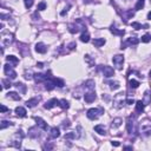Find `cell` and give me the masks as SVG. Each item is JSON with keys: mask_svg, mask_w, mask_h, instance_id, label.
Here are the masks:
<instances>
[{"mask_svg": "<svg viewBox=\"0 0 151 151\" xmlns=\"http://www.w3.org/2000/svg\"><path fill=\"white\" fill-rule=\"evenodd\" d=\"M112 62H113L114 66H116L118 70H120L122 66H123V63H124V57L122 56V54H116V56H113V58H112Z\"/></svg>", "mask_w": 151, "mask_h": 151, "instance_id": "6da1fadb", "label": "cell"}, {"mask_svg": "<svg viewBox=\"0 0 151 151\" xmlns=\"http://www.w3.org/2000/svg\"><path fill=\"white\" fill-rule=\"evenodd\" d=\"M22 137H24L22 131H18V132L14 135V137H13V141H12L11 144H12L13 146H16V148H19V146H20V142H21Z\"/></svg>", "mask_w": 151, "mask_h": 151, "instance_id": "7a4b0ae2", "label": "cell"}, {"mask_svg": "<svg viewBox=\"0 0 151 151\" xmlns=\"http://www.w3.org/2000/svg\"><path fill=\"white\" fill-rule=\"evenodd\" d=\"M4 71H5V74L8 76V78H11V79L17 78V72L11 67V65H8V64L5 65V66H4Z\"/></svg>", "mask_w": 151, "mask_h": 151, "instance_id": "3957f363", "label": "cell"}, {"mask_svg": "<svg viewBox=\"0 0 151 151\" xmlns=\"http://www.w3.org/2000/svg\"><path fill=\"white\" fill-rule=\"evenodd\" d=\"M99 112H102V110H98V109H90L89 111H87V117L90 119H97L98 116L100 113Z\"/></svg>", "mask_w": 151, "mask_h": 151, "instance_id": "277c9868", "label": "cell"}, {"mask_svg": "<svg viewBox=\"0 0 151 151\" xmlns=\"http://www.w3.org/2000/svg\"><path fill=\"white\" fill-rule=\"evenodd\" d=\"M103 74H104V77L110 78V77H112V76H114V70L111 66H104V68H103Z\"/></svg>", "mask_w": 151, "mask_h": 151, "instance_id": "5b68a950", "label": "cell"}, {"mask_svg": "<svg viewBox=\"0 0 151 151\" xmlns=\"http://www.w3.org/2000/svg\"><path fill=\"white\" fill-rule=\"evenodd\" d=\"M28 136L32 137V138H38L40 136V132H39V127L38 126H33L31 129L28 130Z\"/></svg>", "mask_w": 151, "mask_h": 151, "instance_id": "8992f818", "label": "cell"}, {"mask_svg": "<svg viewBox=\"0 0 151 151\" xmlns=\"http://www.w3.org/2000/svg\"><path fill=\"white\" fill-rule=\"evenodd\" d=\"M56 105H59V100L56 98H53V99H50L49 102H46V104L44 105V108L47 109V110H50V109H52L54 108Z\"/></svg>", "mask_w": 151, "mask_h": 151, "instance_id": "52a82bcc", "label": "cell"}, {"mask_svg": "<svg viewBox=\"0 0 151 151\" xmlns=\"http://www.w3.org/2000/svg\"><path fill=\"white\" fill-rule=\"evenodd\" d=\"M84 99H85V102L86 103H92L95 102V99H96V93L92 92V91H90V92L85 93L84 95Z\"/></svg>", "mask_w": 151, "mask_h": 151, "instance_id": "ba28073f", "label": "cell"}, {"mask_svg": "<svg viewBox=\"0 0 151 151\" xmlns=\"http://www.w3.org/2000/svg\"><path fill=\"white\" fill-rule=\"evenodd\" d=\"M59 136H60V132H59L58 127H52V129H51V131H50L49 138L50 139H56V138H58Z\"/></svg>", "mask_w": 151, "mask_h": 151, "instance_id": "9c48e42d", "label": "cell"}, {"mask_svg": "<svg viewBox=\"0 0 151 151\" xmlns=\"http://www.w3.org/2000/svg\"><path fill=\"white\" fill-rule=\"evenodd\" d=\"M34 119H36V122H37V124H38V126H39L40 129H41V130H47V123L45 122V120L41 119L40 117H36Z\"/></svg>", "mask_w": 151, "mask_h": 151, "instance_id": "30bf717a", "label": "cell"}, {"mask_svg": "<svg viewBox=\"0 0 151 151\" xmlns=\"http://www.w3.org/2000/svg\"><path fill=\"white\" fill-rule=\"evenodd\" d=\"M143 103H144V105H149L151 103V92L149 91V90H146L144 92V96H143Z\"/></svg>", "mask_w": 151, "mask_h": 151, "instance_id": "8fae6325", "label": "cell"}, {"mask_svg": "<svg viewBox=\"0 0 151 151\" xmlns=\"http://www.w3.org/2000/svg\"><path fill=\"white\" fill-rule=\"evenodd\" d=\"M54 86H56V83H54V80H53V79L45 80V89H46V90L51 91V90L54 89Z\"/></svg>", "mask_w": 151, "mask_h": 151, "instance_id": "7c38bea8", "label": "cell"}, {"mask_svg": "<svg viewBox=\"0 0 151 151\" xmlns=\"http://www.w3.org/2000/svg\"><path fill=\"white\" fill-rule=\"evenodd\" d=\"M46 50H47L46 45L43 44V43H38L37 45H36V51H37L38 53H45L46 52Z\"/></svg>", "mask_w": 151, "mask_h": 151, "instance_id": "4fadbf2b", "label": "cell"}, {"mask_svg": "<svg viewBox=\"0 0 151 151\" xmlns=\"http://www.w3.org/2000/svg\"><path fill=\"white\" fill-rule=\"evenodd\" d=\"M33 78L37 83H41V82H45L47 77L46 76H44L43 73H36V74H33Z\"/></svg>", "mask_w": 151, "mask_h": 151, "instance_id": "5bb4252c", "label": "cell"}, {"mask_svg": "<svg viewBox=\"0 0 151 151\" xmlns=\"http://www.w3.org/2000/svg\"><path fill=\"white\" fill-rule=\"evenodd\" d=\"M16 113H17V116H19V117H25L27 112H26L25 108H22V106H18V108H16Z\"/></svg>", "mask_w": 151, "mask_h": 151, "instance_id": "9a60e30c", "label": "cell"}, {"mask_svg": "<svg viewBox=\"0 0 151 151\" xmlns=\"http://www.w3.org/2000/svg\"><path fill=\"white\" fill-rule=\"evenodd\" d=\"M38 102H39V98L28 99L27 102H26V106H28V108H34V106L38 104Z\"/></svg>", "mask_w": 151, "mask_h": 151, "instance_id": "2e32d148", "label": "cell"}, {"mask_svg": "<svg viewBox=\"0 0 151 151\" xmlns=\"http://www.w3.org/2000/svg\"><path fill=\"white\" fill-rule=\"evenodd\" d=\"M104 44H105L104 38H97V39L93 40V45H95L96 47H100V46H103Z\"/></svg>", "mask_w": 151, "mask_h": 151, "instance_id": "e0dca14e", "label": "cell"}, {"mask_svg": "<svg viewBox=\"0 0 151 151\" xmlns=\"http://www.w3.org/2000/svg\"><path fill=\"white\" fill-rule=\"evenodd\" d=\"M95 131L96 132H98L99 135H105V133H106V130H105L104 125H96Z\"/></svg>", "mask_w": 151, "mask_h": 151, "instance_id": "ac0fdd59", "label": "cell"}, {"mask_svg": "<svg viewBox=\"0 0 151 151\" xmlns=\"http://www.w3.org/2000/svg\"><path fill=\"white\" fill-rule=\"evenodd\" d=\"M144 103L142 100H138V102L136 103V111L137 112H143L144 111Z\"/></svg>", "mask_w": 151, "mask_h": 151, "instance_id": "d6986e66", "label": "cell"}, {"mask_svg": "<svg viewBox=\"0 0 151 151\" xmlns=\"http://www.w3.org/2000/svg\"><path fill=\"white\" fill-rule=\"evenodd\" d=\"M7 98H11L13 100H20V96L17 92H8L7 93Z\"/></svg>", "mask_w": 151, "mask_h": 151, "instance_id": "ffe728a7", "label": "cell"}, {"mask_svg": "<svg viewBox=\"0 0 151 151\" xmlns=\"http://www.w3.org/2000/svg\"><path fill=\"white\" fill-rule=\"evenodd\" d=\"M123 123V119L122 118H114L113 122H112V127H119Z\"/></svg>", "mask_w": 151, "mask_h": 151, "instance_id": "44dd1931", "label": "cell"}, {"mask_svg": "<svg viewBox=\"0 0 151 151\" xmlns=\"http://www.w3.org/2000/svg\"><path fill=\"white\" fill-rule=\"evenodd\" d=\"M80 40L83 41V43H89L90 41V34L87 32H84L82 36H80Z\"/></svg>", "mask_w": 151, "mask_h": 151, "instance_id": "7402d4cb", "label": "cell"}, {"mask_svg": "<svg viewBox=\"0 0 151 151\" xmlns=\"http://www.w3.org/2000/svg\"><path fill=\"white\" fill-rule=\"evenodd\" d=\"M59 106L62 109H68L70 108V104L66 99H62V100H59Z\"/></svg>", "mask_w": 151, "mask_h": 151, "instance_id": "603a6c76", "label": "cell"}, {"mask_svg": "<svg viewBox=\"0 0 151 151\" xmlns=\"http://www.w3.org/2000/svg\"><path fill=\"white\" fill-rule=\"evenodd\" d=\"M6 59L8 63H12V64H14V65H17L19 63V59L14 56H8V57H6Z\"/></svg>", "mask_w": 151, "mask_h": 151, "instance_id": "cb8c5ba5", "label": "cell"}, {"mask_svg": "<svg viewBox=\"0 0 151 151\" xmlns=\"http://www.w3.org/2000/svg\"><path fill=\"white\" fill-rule=\"evenodd\" d=\"M138 43H139V40L135 37H131L130 39H127V41H126V44H129V45H137Z\"/></svg>", "mask_w": 151, "mask_h": 151, "instance_id": "d4e9b609", "label": "cell"}, {"mask_svg": "<svg viewBox=\"0 0 151 151\" xmlns=\"http://www.w3.org/2000/svg\"><path fill=\"white\" fill-rule=\"evenodd\" d=\"M110 31H111L113 34H117V36H124V33H125V31H124V30L119 31V30H117V28H114V27L110 28Z\"/></svg>", "mask_w": 151, "mask_h": 151, "instance_id": "484cf974", "label": "cell"}, {"mask_svg": "<svg viewBox=\"0 0 151 151\" xmlns=\"http://www.w3.org/2000/svg\"><path fill=\"white\" fill-rule=\"evenodd\" d=\"M11 125H12V123H11V122H7V120H3V122H1V124H0V129L4 130V129H6V127L11 126Z\"/></svg>", "mask_w": 151, "mask_h": 151, "instance_id": "4316f807", "label": "cell"}, {"mask_svg": "<svg viewBox=\"0 0 151 151\" xmlns=\"http://www.w3.org/2000/svg\"><path fill=\"white\" fill-rule=\"evenodd\" d=\"M129 84H130V86L133 87V89H136V87L139 86V82L138 80H136V79H130Z\"/></svg>", "mask_w": 151, "mask_h": 151, "instance_id": "83f0119b", "label": "cell"}, {"mask_svg": "<svg viewBox=\"0 0 151 151\" xmlns=\"http://www.w3.org/2000/svg\"><path fill=\"white\" fill-rule=\"evenodd\" d=\"M110 87H111V90H117L119 89V83L118 82H110Z\"/></svg>", "mask_w": 151, "mask_h": 151, "instance_id": "f1b7e54d", "label": "cell"}, {"mask_svg": "<svg viewBox=\"0 0 151 151\" xmlns=\"http://www.w3.org/2000/svg\"><path fill=\"white\" fill-rule=\"evenodd\" d=\"M16 87H17L18 90H20L22 93L26 91V87H25V85H24V84H21V83H17V84H16Z\"/></svg>", "mask_w": 151, "mask_h": 151, "instance_id": "f546056e", "label": "cell"}, {"mask_svg": "<svg viewBox=\"0 0 151 151\" xmlns=\"http://www.w3.org/2000/svg\"><path fill=\"white\" fill-rule=\"evenodd\" d=\"M144 7V0H138L136 4V9H142Z\"/></svg>", "mask_w": 151, "mask_h": 151, "instance_id": "4dcf8cb0", "label": "cell"}, {"mask_svg": "<svg viewBox=\"0 0 151 151\" xmlns=\"http://www.w3.org/2000/svg\"><path fill=\"white\" fill-rule=\"evenodd\" d=\"M1 83L4 84V85H3V89H7V87H11V86H12V84L9 83L8 80H6V79H3V80H1Z\"/></svg>", "mask_w": 151, "mask_h": 151, "instance_id": "1f68e13d", "label": "cell"}, {"mask_svg": "<svg viewBox=\"0 0 151 151\" xmlns=\"http://www.w3.org/2000/svg\"><path fill=\"white\" fill-rule=\"evenodd\" d=\"M68 31L71 32V33H77L78 31H79V28L77 27V26H74V25H70V26H68Z\"/></svg>", "mask_w": 151, "mask_h": 151, "instance_id": "d6a6232c", "label": "cell"}, {"mask_svg": "<svg viewBox=\"0 0 151 151\" xmlns=\"http://www.w3.org/2000/svg\"><path fill=\"white\" fill-rule=\"evenodd\" d=\"M142 41L143 43H149V41H151V36L150 34H144L142 37Z\"/></svg>", "mask_w": 151, "mask_h": 151, "instance_id": "836d02e7", "label": "cell"}, {"mask_svg": "<svg viewBox=\"0 0 151 151\" xmlns=\"http://www.w3.org/2000/svg\"><path fill=\"white\" fill-rule=\"evenodd\" d=\"M85 86H86L87 89H93V87H95V82H93V80H87L86 83H85Z\"/></svg>", "mask_w": 151, "mask_h": 151, "instance_id": "e575fe53", "label": "cell"}, {"mask_svg": "<svg viewBox=\"0 0 151 151\" xmlns=\"http://www.w3.org/2000/svg\"><path fill=\"white\" fill-rule=\"evenodd\" d=\"M76 138V133L74 132H68L65 135V139H73Z\"/></svg>", "mask_w": 151, "mask_h": 151, "instance_id": "d590c367", "label": "cell"}, {"mask_svg": "<svg viewBox=\"0 0 151 151\" xmlns=\"http://www.w3.org/2000/svg\"><path fill=\"white\" fill-rule=\"evenodd\" d=\"M131 26H132L135 30H141V28H142V25L139 24V22H136V21H133L132 24H131Z\"/></svg>", "mask_w": 151, "mask_h": 151, "instance_id": "8d00e7d4", "label": "cell"}, {"mask_svg": "<svg viewBox=\"0 0 151 151\" xmlns=\"http://www.w3.org/2000/svg\"><path fill=\"white\" fill-rule=\"evenodd\" d=\"M53 80H54V83H56L57 86H59V87L64 86V82H63L62 79H53Z\"/></svg>", "mask_w": 151, "mask_h": 151, "instance_id": "74e56055", "label": "cell"}, {"mask_svg": "<svg viewBox=\"0 0 151 151\" xmlns=\"http://www.w3.org/2000/svg\"><path fill=\"white\" fill-rule=\"evenodd\" d=\"M24 1H25L26 8H30V7H32V5H33V0H24Z\"/></svg>", "mask_w": 151, "mask_h": 151, "instance_id": "f35d334b", "label": "cell"}, {"mask_svg": "<svg viewBox=\"0 0 151 151\" xmlns=\"http://www.w3.org/2000/svg\"><path fill=\"white\" fill-rule=\"evenodd\" d=\"M44 9H46V4L43 1V3H40L38 5V11H44Z\"/></svg>", "mask_w": 151, "mask_h": 151, "instance_id": "ab89813d", "label": "cell"}, {"mask_svg": "<svg viewBox=\"0 0 151 151\" xmlns=\"http://www.w3.org/2000/svg\"><path fill=\"white\" fill-rule=\"evenodd\" d=\"M0 111H1V113H4V112L8 111V109H7L5 105H0Z\"/></svg>", "mask_w": 151, "mask_h": 151, "instance_id": "60d3db41", "label": "cell"}, {"mask_svg": "<svg viewBox=\"0 0 151 151\" xmlns=\"http://www.w3.org/2000/svg\"><path fill=\"white\" fill-rule=\"evenodd\" d=\"M63 126H64V127H68V126H70V122H68V120H65L64 123H63Z\"/></svg>", "mask_w": 151, "mask_h": 151, "instance_id": "b9f144b4", "label": "cell"}, {"mask_svg": "<svg viewBox=\"0 0 151 151\" xmlns=\"http://www.w3.org/2000/svg\"><path fill=\"white\" fill-rule=\"evenodd\" d=\"M33 18H34V20H38V19H40V17H39V14H38V12H36L33 14Z\"/></svg>", "mask_w": 151, "mask_h": 151, "instance_id": "7bdbcfd3", "label": "cell"}, {"mask_svg": "<svg viewBox=\"0 0 151 151\" xmlns=\"http://www.w3.org/2000/svg\"><path fill=\"white\" fill-rule=\"evenodd\" d=\"M0 17H1V19H3V20H6L7 18H9V16H6V14H1Z\"/></svg>", "mask_w": 151, "mask_h": 151, "instance_id": "ee69618b", "label": "cell"}, {"mask_svg": "<svg viewBox=\"0 0 151 151\" xmlns=\"http://www.w3.org/2000/svg\"><path fill=\"white\" fill-rule=\"evenodd\" d=\"M53 148V146H52V145H45V146H44V149H50V150H51V149H52Z\"/></svg>", "mask_w": 151, "mask_h": 151, "instance_id": "f6af8a7d", "label": "cell"}, {"mask_svg": "<svg viewBox=\"0 0 151 151\" xmlns=\"http://www.w3.org/2000/svg\"><path fill=\"white\" fill-rule=\"evenodd\" d=\"M111 144L113 145V146H119V143L118 142H111Z\"/></svg>", "mask_w": 151, "mask_h": 151, "instance_id": "bcb514c9", "label": "cell"}, {"mask_svg": "<svg viewBox=\"0 0 151 151\" xmlns=\"http://www.w3.org/2000/svg\"><path fill=\"white\" fill-rule=\"evenodd\" d=\"M124 150H132V146H125Z\"/></svg>", "mask_w": 151, "mask_h": 151, "instance_id": "7dc6e473", "label": "cell"}, {"mask_svg": "<svg viewBox=\"0 0 151 151\" xmlns=\"http://www.w3.org/2000/svg\"><path fill=\"white\" fill-rule=\"evenodd\" d=\"M126 102H127V104H132V103H133V100H131V99H127Z\"/></svg>", "mask_w": 151, "mask_h": 151, "instance_id": "c3c4849f", "label": "cell"}, {"mask_svg": "<svg viewBox=\"0 0 151 151\" xmlns=\"http://www.w3.org/2000/svg\"><path fill=\"white\" fill-rule=\"evenodd\" d=\"M148 19H150V20H151V12L148 13Z\"/></svg>", "mask_w": 151, "mask_h": 151, "instance_id": "681fc988", "label": "cell"}, {"mask_svg": "<svg viewBox=\"0 0 151 151\" xmlns=\"http://www.w3.org/2000/svg\"><path fill=\"white\" fill-rule=\"evenodd\" d=\"M150 78H151V71H150Z\"/></svg>", "mask_w": 151, "mask_h": 151, "instance_id": "f907efd6", "label": "cell"}]
</instances>
